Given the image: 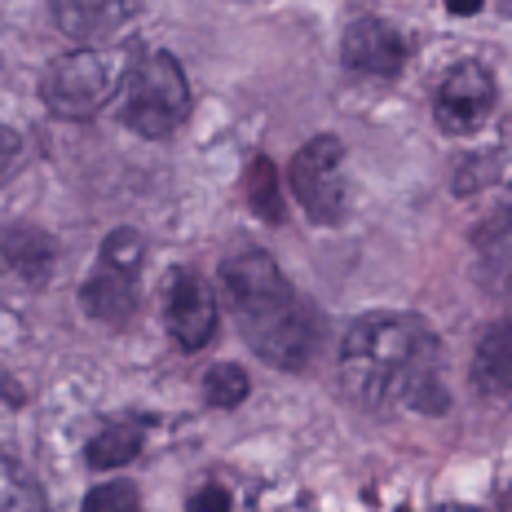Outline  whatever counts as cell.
<instances>
[{
    "label": "cell",
    "mask_w": 512,
    "mask_h": 512,
    "mask_svg": "<svg viewBox=\"0 0 512 512\" xmlns=\"http://www.w3.org/2000/svg\"><path fill=\"white\" fill-rule=\"evenodd\" d=\"M402 62H407V45L384 18H358L345 31V67L362 76H398Z\"/></svg>",
    "instance_id": "obj_9"
},
{
    "label": "cell",
    "mask_w": 512,
    "mask_h": 512,
    "mask_svg": "<svg viewBox=\"0 0 512 512\" xmlns=\"http://www.w3.org/2000/svg\"><path fill=\"white\" fill-rule=\"evenodd\" d=\"M137 504H142V495H137L133 486H124V482L98 486V490H89V499H84V508H93V512H102V508H137Z\"/></svg>",
    "instance_id": "obj_19"
},
{
    "label": "cell",
    "mask_w": 512,
    "mask_h": 512,
    "mask_svg": "<svg viewBox=\"0 0 512 512\" xmlns=\"http://www.w3.org/2000/svg\"><path fill=\"white\" fill-rule=\"evenodd\" d=\"M486 0H446V9H451L455 18H468V14H477V9H482Z\"/></svg>",
    "instance_id": "obj_22"
},
{
    "label": "cell",
    "mask_w": 512,
    "mask_h": 512,
    "mask_svg": "<svg viewBox=\"0 0 512 512\" xmlns=\"http://www.w3.org/2000/svg\"><path fill=\"white\" fill-rule=\"evenodd\" d=\"M473 384L482 398L499 402V407H512V323H495L477 340Z\"/></svg>",
    "instance_id": "obj_10"
},
{
    "label": "cell",
    "mask_w": 512,
    "mask_h": 512,
    "mask_svg": "<svg viewBox=\"0 0 512 512\" xmlns=\"http://www.w3.org/2000/svg\"><path fill=\"white\" fill-rule=\"evenodd\" d=\"M40 98L53 115H67V120H84L98 106L111 98V76H106V62L98 53L80 49V53H62L58 62H49L45 76H40Z\"/></svg>",
    "instance_id": "obj_5"
},
{
    "label": "cell",
    "mask_w": 512,
    "mask_h": 512,
    "mask_svg": "<svg viewBox=\"0 0 512 512\" xmlns=\"http://www.w3.org/2000/svg\"><path fill=\"white\" fill-rule=\"evenodd\" d=\"M340 389L362 411L451 407L442 384V345L415 314H367L340 340Z\"/></svg>",
    "instance_id": "obj_1"
},
{
    "label": "cell",
    "mask_w": 512,
    "mask_h": 512,
    "mask_svg": "<svg viewBox=\"0 0 512 512\" xmlns=\"http://www.w3.org/2000/svg\"><path fill=\"white\" fill-rule=\"evenodd\" d=\"M234 499H230V490H221V486H208V490H199L195 499H190V508L195 512H204V508H230Z\"/></svg>",
    "instance_id": "obj_20"
},
{
    "label": "cell",
    "mask_w": 512,
    "mask_h": 512,
    "mask_svg": "<svg viewBox=\"0 0 512 512\" xmlns=\"http://www.w3.org/2000/svg\"><path fill=\"white\" fill-rule=\"evenodd\" d=\"M0 508H45V490L9 451H0Z\"/></svg>",
    "instance_id": "obj_15"
},
{
    "label": "cell",
    "mask_w": 512,
    "mask_h": 512,
    "mask_svg": "<svg viewBox=\"0 0 512 512\" xmlns=\"http://www.w3.org/2000/svg\"><path fill=\"white\" fill-rule=\"evenodd\" d=\"M102 265H111V270L133 274V279H137V265H142V239H137V230H111V234H106Z\"/></svg>",
    "instance_id": "obj_18"
},
{
    "label": "cell",
    "mask_w": 512,
    "mask_h": 512,
    "mask_svg": "<svg viewBox=\"0 0 512 512\" xmlns=\"http://www.w3.org/2000/svg\"><path fill=\"white\" fill-rule=\"evenodd\" d=\"M477 252H482V274L490 287L508 292L512 287V212H499L477 230Z\"/></svg>",
    "instance_id": "obj_13"
},
{
    "label": "cell",
    "mask_w": 512,
    "mask_h": 512,
    "mask_svg": "<svg viewBox=\"0 0 512 512\" xmlns=\"http://www.w3.org/2000/svg\"><path fill=\"white\" fill-rule=\"evenodd\" d=\"M14 164H18V137L9 133L5 124H0V177H5Z\"/></svg>",
    "instance_id": "obj_21"
},
{
    "label": "cell",
    "mask_w": 512,
    "mask_h": 512,
    "mask_svg": "<svg viewBox=\"0 0 512 512\" xmlns=\"http://www.w3.org/2000/svg\"><path fill=\"white\" fill-rule=\"evenodd\" d=\"M490 106H495V80H490V71L477 67V62H464V67H455L442 80L433 115L446 133H473L490 115Z\"/></svg>",
    "instance_id": "obj_6"
},
{
    "label": "cell",
    "mask_w": 512,
    "mask_h": 512,
    "mask_svg": "<svg viewBox=\"0 0 512 512\" xmlns=\"http://www.w3.org/2000/svg\"><path fill=\"white\" fill-rule=\"evenodd\" d=\"M248 371L243 367H230V362H221V367H212L208 371V380H204V398H208V407H217V411H230V407H239L243 398H248Z\"/></svg>",
    "instance_id": "obj_17"
},
{
    "label": "cell",
    "mask_w": 512,
    "mask_h": 512,
    "mask_svg": "<svg viewBox=\"0 0 512 512\" xmlns=\"http://www.w3.org/2000/svg\"><path fill=\"white\" fill-rule=\"evenodd\" d=\"M137 451H142V429H137L133 420H128V424H111V429H102L89 442L84 464L98 468V473H106V468H124L128 460H137Z\"/></svg>",
    "instance_id": "obj_14"
},
{
    "label": "cell",
    "mask_w": 512,
    "mask_h": 512,
    "mask_svg": "<svg viewBox=\"0 0 512 512\" xmlns=\"http://www.w3.org/2000/svg\"><path fill=\"white\" fill-rule=\"evenodd\" d=\"M499 5H504V14H512V0H499Z\"/></svg>",
    "instance_id": "obj_23"
},
{
    "label": "cell",
    "mask_w": 512,
    "mask_h": 512,
    "mask_svg": "<svg viewBox=\"0 0 512 512\" xmlns=\"http://www.w3.org/2000/svg\"><path fill=\"white\" fill-rule=\"evenodd\" d=\"M190 111V84L173 53H146L128 67L120 89V115L133 133L168 137Z\"/></svg>",
    "instance_id": "obj_3"
},
{
    "label": "cell",
    "mask_w": 512,
    "mask_h": 512,
    "mask_svg": "<svg viewBox=\"0 0 512 512\" xmlns=\"http://www.w3.org/2000/svg\"><path fill=\"white\" fill-rule=\"evenodd\" d=\"M80 301H84V314H93L98 323H124L133 314V274H120L111 265H102L89 283L80 287Z\"/></svg>",
    "instance_id": "obj_12"
},
{
    "label": "cell",
    "mask_w": 512,
    "mask_h": 512,
    "mask_svg": "<svg viewBox=\"0 0 512 512\" xmlns=\"http://www.w3.org/2000/svg\"><path fill=\"white\" fill-rule=\"evenodd\" d=\"M248 204L256 217L265 221H283V199H279V173L265 155H256L248 164Z\"/></svg>",
    "instance_id": "obj_16"
},
{
    "label": "cell",
    "mask_w": 512,
    "mask_h": 512,
    "mask_svg": "<svg viewBox=\"0 0 512 512\" xmlns=\"http://www.w3.org/2000/svg\"><path fill=\"white\" fill-rule=\"evenodd\" d=\"M221 292H226L243 340L265 362H274L283 371H301L314 358V345H318L314 314L292 292V283L283 279L274 256L243 252L226 261L221 265Z\"/></svg>",
    "instance_id": "obj_2"
},
{
    "label": "cell",
    "mask_w": 512,
    "mask_h": 512,
    "mask_svg": "<svg viewBox=\"0 0 512 512\" xmlns=\"http://www.w3.org/2000/svg\"><path fill=\"white\" fill-rule=\"evenodd\" d=\"M168 332L186 354L204 349L212 332H217V301L204 287L195 270H177L173 287H168Z\"/></svg>",
    "instance_id": "obj_7"
},
{
    "label": "cell",
    "mask_w": 512,
    "mask_h": 512,
    "mask_svg": "<svg viewBox=\"0 0 512 512\" xmlns=\"http://www.w3.org/2000/svg\"><path fill=\"white\" fill-rule=\"evenodd\" d=\"M53 256H58V248L40 226H9L0 234V270L14 274L18 283H45Z\"/></svg>",
    "instance_id": "obj_11"
},
{
    "label": "cell",
    "mask_w": 512,
    "mask_h": 512,
    "mask_svg": "<svg viewBox=\"0 0 512 512\" xmlns=\"http://www.w3.org/2000/svg\"><path fill=\"white\" fill-rule=\"evenodd\" d=\"M292 190L314 221H336L345 212V146L340 137H314L292 159Z\"/></svg>",
    "instance_id": "obj_4"
},
{
    "label": "cell",
    "mask_w": 512,
    "mask_h": 512,
    "mask_svg": "<svg viewBox=\"0 0 512 512\" xmlns=\"http://www.w3.org/2000/svg\"><path fill=\"white\" fill-rule=\"evenodd\" d=\"M53 23L71 40H106L120 27H128L142 9V0H49Z\"/></svg>",
    "instance_id": "obj_8"
}]
</instances>
